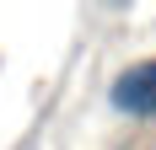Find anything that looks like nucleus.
I'll return each instance as SVG.
<instances>
[{"instance_id": "f03ea898", "label": "nucleus", "mask_w": 156, "mask_h": 150, "mask_svg": "<svg viewBox=\"0 0 156 150\" xmlns=\"http://www.w3.org/2000/svg\"><path fill=\"white\" fill-rule=\"evenodd\" d=\"M102 5H129V0H102Z\"/></svg>"}, {"instance_id": "f257e3e1", "label": "nucleus", "mask_w": 156, "mask_h": 150, "mask_svg": "<svg viewBox=\"0 0 156 150\" xmlns=\"http://www.w3.org/2000/svg\"><path fill=\"white\" fill-rule=\"evenodd\" d=\"M108 107L124 113V118H156V59H140V64L113 75Z\"/></svg>"}]
</instances>
